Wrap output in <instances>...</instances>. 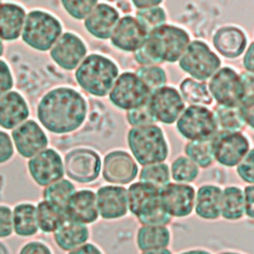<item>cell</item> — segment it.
<instances>
[{
  "mask_svg": "<svg viewBox=\"0 0 254 254\" xmlns=\"http://www.w3.org/2000/svg\"><path fill=\"white\" fill-rule=\"evenodd\" d=\"M88 111L85 98L74 88L59 86L49 90L37 106L42 127L54 134H68L84 123Z\"/></svg>",
  "mask_w": 254,
  "mask_h": 254,
  "instance_id": "obj_1",
  "label": "cell"
},
{
  "mask_svg": "<svg viewBox=\"0 0 254 254\" xmlns=\"http://www.w3.org/2000/svg\"><path fill=\"white\" fill-rule=\"evenodd\" d=\"M118 75L117 64L111 59L100 54L86 56L74 71L77 84L87 93L96 97L108 95Z\"/></svg>",
  "mask_w": 254,
  "mask_h": 254,
  "instance_id": "obj_2",
  "label": "cell"
},
{
  "mask_svg": "<svg viewBox=\"0 0 254 254\" xmlns=\"http://www.w3.org/2000/svg\"><path fill=\"white\" fill-rule=\"evenodd\" d=\"M190 42V37L185 29L165 24L150 32L142 47L159 65L178 62Z\"/></svg>",
  "mask_w": 254,
  "mask_h": 254,
  "instance_id": "obj_3",
  "label": "cell"
},
{
  "mask_svg": "<svg viewBox=\"0 0 254 254\" xmlns=\"http://www.w3.org/2000/svg\"><path fill=\"white\" fill-rule=\"evenodd\" d=\"M127 143L133 159L143 167L164 163L169 156L164 132L156 124L132 127L127 134Z\"/></svg>",
  "mask_w": 254,
  "mask_h": 254,
  "instance_id": "obj_4",
  "label": "cell"
},
{
  "mask_svg": "<svg viewBox=\"0 0 254 254\" xmlns=\"http://www.w3.org/2000/svg\"><path fill=\"white\" fill-rule=\"evenodd\" d=\"M62 34L63 26L56 16L36 9L27 13L20 38L29 48L38 52H48Z\"/></svg>",
  "mask_w": 254,
  "mask_h": 254,
  "instance_id": "obj_5",
  "label": "cell"
},
{
  "mask_svg": "<svg viewBox=\"0 0 254 254\" xmlns=\"http://www.w3.org/2000/svg\"><path fill=\"white\" fill-rule=\"evenodd\" d=\"M178 62L183 71L201 82L209 79L221 65L220 58L200 40L190 41Z\"/></svg>",
  "mask_w": 254,
  "mask_h": 254,
  "instance_id": "obj_6",
  "label": "cell"
},
{
  "mask_svg": "<svg viewBox=\"0 0 254 254\" xmlns=\"http://www.w3.org/2000/svg\"><path fill=\"white\" fill-rule=\"evenodd\" d=\"M182 137L189 141L211 140L218 132L213 112L206 106L190 105L176 121Z\"/></svg>",
  "mask_w": 254,
  "mask_h": 254,
  "instance_id": "obj_7",
  "label": "cell"
},
{
  "mask_svg": "<svg viewBox=\"0 0 254 254\" xmlns=\"http://www.w3.org/2000/svg\"><path fill=\"white\" fill-rule=\"evenodd\" d=\"M151 92L135 72L125 71L116 78L108 97L115 107L129 111L146 105Z\"/></svg>",
  "mask_w": 254,
  "mask_h": 254,
  "instance_id": "obj_8",
  "label": "cell"
},
{
  "mask_svg": "<svg viewBox=\"0 0 254 254\" xmlns=\"http://www.w3.org/2000/svg\"><path fill=\"white\" fill-rule=\"evenodd\" d=\"M209 94L217 105L236 108L244 95V87L240 74L229 66L220 67L207 84Z\"/></svg>",
  "mask_w": 254,
  "mask_h": 254,
  "instance_id": "obj_9",
  "label": "cell"
},
{
  "mask_svg": "<svg viewBox=\"0 0 254 254\" xmlns=\"http://www.w3.org/2000/svg\"><path fill=\"white\" fill-rule=\"evenodd\" d=\"M250 149L248 138L241 132L218 131L211 139L213 160L227 168L236 167Z\"/></svg>",
  "mask_w": 254,
  "mask_h": 254,
  "instance_id": "obj_10",
  "label": "cell"
},
{
  "mask_svg": "<svg viewBox=\"0 0 254 254\" xmlns=\"http://www.w3.org/2000/svg\"><path fill=\"white\" fill-rule=\"evenodd\" d=\"M147 108L156 122L171 125L175 123L186 108L179 90L164 85L151 92Z\"/></svg>",
  "mask_w": 254,
  "mask_h": 254,
  "instance_id": "obj_11",
  "label": "cell"
},
{
  "mask_svg": "<svg viewBox=\"0 0 254 254\" xmlns=\"http://www.w3.org/2000/svg\"><path fill=\"white\" fill-rule=\"evenodd\" d=\"M64 173L76 183L87 184L95 181L101 172L100 156L93 150L77 148L69 151L64 157Z\"/></svg>",
  "mask_w": 254,
  "mask_h": 254,
  "instance_id": "obj_12",
  "label": "cell"
},
{
  "mask_svg": "<svg viewBox=\"0 0 254 254\" xmlns=\"http://www.w3.org/2000/svg\"><path fill=\"white\" fill-rule=\"evenodd\" d=\"M28 172L32 180L40 187H48L64 179V161L55 149L46 148L28 161Z\"/></svg>",
  "mask_w": 254,
  "mask_h": 254,
  "instance_id": "obj_13",
  "label": "cell"
},
{
  "mask_svg": "<svg viewBox=\"0 0 254 254\" xmlns=\"http://www.w3.org/2000/svg\"><path fill=\"white\" fill-rule=\"evenodd\" d=\"M195 190L189 184L169 183L160 189V204L173 217H187L194 205Z\"/></svg>",
  "mask_w": 254,
  "mask_h": 254,
  "instance_id": "obj_14",
  "label": "cell"
},
{
  "mask_svg": "<svg viewBox=\"0 0 254 254\" xmlns=\"http://www.w3.org/2000/svg\"><path fill=\"white\" fill-rule=\"evenodd\" d=\"M10 136L15 151L25 159H31L48 148L49 138L46 132L33 119H28L14 128Z\"/></svg>",
  "mask_w": 254,
  "mask_h": 254,
  "instance_id": "obj_15",
  "label": "cell"
},
{
  "mask_svg": "<svg viewBox=\"0 0 254 254\" xmlns=\"http://www.w3.org/2000/svg\"><path fill=\"white\" fill-rule=\"evenodd\" d=\"M86 54L87 47L83 40L71 32L63 33L50 50L53 62L64 70L75 69Z\"/></svg>",
  "mask_w": 254,
  "mask_h": 254,
  "instance_id": "obj_16",
  "label": "cell"
},
{
  "mask_svg": "<svg viewBox=\"0 0 254 254\" xmlns=\"http://www.w3.org/2000/svg\"><path fill=\"white\" fill-rule=\"evenodd\" d=\"M138 166L133 157L123 150H115L105 155L102 167L103 179L113 185L122 186L135 180Z\"/></svg>",
  "mask_w": 254,
  "mask_h": 254,
  "instance_id": "obj_17",
  "label": "cell"
},
{
  "mask_svg": "<svg viewBox=\"0 0 254 254\" xmlns=\"http://www.w3.org/2000/svg\"><path fill=\"white\" fill-rule=\"evenodd\" d=\"M148 33L131 15L120 17L116 24L110 42L114 48L126 53H134L143 46Z\"/></svg>",
  "mask_w": 254,
  "mask_h": 254,
  "instance_id": "obj_18",
  "label": "cell"
},
{
  "mask_svg": "<svg viewBox=\"0 0 254 254\" xmlns=\"http://www.w3.org/2000/svg\"><path fill=\"white\" fill-rule=\"evenodd\" d=\"M96 207L98 215L106 220L118 219L128 212L127 189L117 185L100 187L96 192Z\"/></svg>",
  "mask_w": 254,
  "mask_h": 254,
  "instance_id": "obj_19",
  "label": "cell"
},
{
  "mask_svg": "<svg viewBox=\"0 0 254 254\" xmlns=\"http://www.w3.org/2000/svg\"><path fill=\"white\" fill-rule=\"evenodd\" d=\"M127 203L134 216H145L161 206L160 189L145 182L133 183L127 189Z\"/></svg>",
  "mask_w": 254,
  "mask_h": 254,
  "instance_id": "obj_20",
  "label": "cell"
},
{
  "mask_svg": "<svg viewBox=\"0 0 254 254\" xmlns=\"http://www.w3.org/2000/svg\"><path fill=\"white\" fill-rule=\"evenodd\" d=\"M119 19L120 14L115 7L108 3L98 2L84 19L83 25L92 37L98 40H108Z\"/></svg>",
  "mask_w": 254,
  "mask_h": 254,
  "instance_id": "obj_21",
  "label": "cell"
},
{
  "mask_svg": "<svg viewBox=\"0 0 254 254\" xmlns=\"http://www.w3.org/2000/svg\"><path fill=\"white\" fill-rule=\"evenodd\" d=\"M64 213L66 219L77 223L86 225L95 222L99 216L95 192L86 189L75 190L64 206Z\"/></svg>",
  "mask_w": 254,
  "mask_h": 254,
  "instance_id": "obj_22",
  "label": "cell"
},
{
  "mask_svg": "<svg viewBox=\"0 0 254 254\" xmlns=\"http://www.w3.org/2000/svg\"><path fill=\"white\" fill-rule=\"evenodd\" d=\"M30 115V108L25 97L16 90L0 96V127L13 130L26 120Z\"/></svg>",
  "mask_w": 254,
  "mask_h": 254,
  "instance_id": "obj_23",
  "label": "cell"
},
{
  "mask_svg": "<svg viewBox=\"0 0 254 254\" xmlns=\"http://www.w3.org/2000/svg\"><path fill=\"white\" fill-rule=\"evenodd\" d=\"M212 44L214 49L224 58L236 59L245 52L247 37L238 27L224 26L214 33Z\"/></svg>",
  "mask_w": 254,
  "mask_h": 254,
  "instance_id": "obj_24",
  "label": "cell"
},
{
  "mask_svg": "<svg viewBox=\"0 0 254 254\" xmlns=\"http://www.w3.org/2000/svg\"><path fill=\"white\" fill-rule=\"evenodd\" d=\"M26 10L20 4L0 1V41L13 42L21 37Z\"/></svg>",
  "mask_w": 254,
  "mask_h": 254,
  "instance_id": "obj_25",
  "label": "cell"
},
{
  "mask_svg": "<svg viewBox=\"0 0 254 254\" xmlns=\"http://www.w3.org/2000/svg\"><path fill=\"white\" fill-rule=\"evenodd\" d=\"M222 190L215 185H203L195 191L193 209L202 219L215 220L220 217Z\"/></svg>",
  "mask_w": 254,
  "mask_h": 254,
  "instance_id": "obj_26",
  "label": "cell"
},
{
  "mask_svg": "<svg viewBox=\"0 0 254 254\" xmlns=\"http://www.w3.org/2000/svg\"><path fill=\"white\" fill-rule=\"evenodd\" d=\"M53 237L61 250L69 252L87 242L89 230L84 224L66 219L53 233Z\"/></svg>",
  "mask_w": 254,
  "mask_h": 254,
  "instance_id": "obj_27",
  "label": "cell"
},
{
  "mask_svg": "<svg viewBox=\"0 0 254 254\" xmlns=\"http://www.w3.org/2000/svg\"><path fill=\"white\" fill-rule=\"evenodd\" d=\"M13 234L22 238H30L39 232L36 205L23 201L12 207Z\"/></svg>",
  "mask_w": 254,
  "mask_h": 254,
  "instance_id": "obj_28",
  "label": "cell"
},
{
  "mask_svg": "<svg viewBox=\"0 0 254 254\" xmlns=\"http://www.w3.org/2000/svg\"><path fill=\"white\" fill-rule=\"evenodd\" d=\"M171 232L167 226L142 225L136 234V244L141 252L168 248Z\"/></svg>",
  "mask_w": 254,
  "mask_h": 254,
  "instance_id": "obj_29",
  "label": "cell"
},
{
  "mask_svg": "<svg viewBox=\"0 0 254 254\" xmlns=\"http://www.w3.org/2000/svg\"><path fill=\"white\" fill-rule=\"evenodd\" d=\"M37 222L39 231L43 233H54L65 220L64 209L42 199L36 205Z\"/></svg>",
  "mask_w": 254,
  "mask_h": 254,
  "instance_id": "obj_30",
  "label": "cell"
},
{
  "mask_svg": "<svg viewBox=\"0 0 254 254\" xmlns=\"http://www.w3.org/2000/svg\"><path fill=\"white\" fill-rule=\"evenodd\" d=\"M244 215L243 190L239 187L229 186L222 190L220 216L226 220H239Z\"/></svg>",
  "mask_w": 254,
  "mask_h": 254,
  "instance_id": "obj_31",
  "label": "cell"
},
{
  "mask_svg": "<svg viewBox=\"0 0 254 254\" xmlns=\"http://www.w3.org/2000/svg\"><path fill=\"white\" fill-rule=\"evenodd\" d=\"M180 94L184 101L190 103V105H210L212 98L207 89V85L204 82L194 80L190 77L185 78L180 83Z\"/></svg>",
  "mask_w": 254,
  "mask_h": 254,
  "instance_id": "obj_32",
  "label": "cell"
},
{
  "mask_svg": "<svg viewBox=\"0 0 254 254\" xmlns=\"http://www.w3.org/2000/svg\"><path fill=\"white\" fill-rule=\"evenodd\" d=\"M74 191V185L66 179H62L44 188L42 195L44 200H47L64 209L68 198Z\"/></svg>",
  "mask_w": 254,
  "mask_h": 254,
  "instance_id": "obj_33",
  "label": "cell"
},
{
  "mask_svg": "<svg viewBox=\"0 0 254 254\" xmlns=\"http://www.w3.org/2000/svg\"><path fill=\"white\" fill-rule=\"evenodd\" d=\"M240 77L244 87V95L236 108L244 124L253 128V73L244 71L240 74Z\"/></svg>",
  "mask_w": 254,
  "mask_h": 254,
  "instance_id": "obj_34",
  "label": "cell"
},
{
  "mask_svg": "<svg viewBox=\"0 0 254 254\" xmlns=\"http://www.w3.org/2000/svg\"><path fill=\"white\" fill-rule=\"evenodd\" d=\"M185 154L197 167L203 169L210 167L214 162L211 152V140L189 141L185 146Z\"/></svg>",
  "mask_w": 254,
  "mask_h": 254,
  "instance_id": "obj_35",
  "label": "cell"
},
{
  "mask_svg": "<svg viewBox=\"0 0 254 254\" xmlns=\"http://www.w3.org/2000/svg\"><path fill=\"white\" fill-rule=\"evenodd\" d=\"M213 114L218 131L240 132V130H242L245 125L237 111V108L217 105Z\"/></svg>",
  "mask_w": 254,
  "mask_h": 254,
  "instance_id": "obj_36",
  "label": "cell"
},
{
  "mask_svg": "<svg viewBox=\"0 0 254 254\" xmlns=\"http://www.w3.org/2000/svg\"><path fill=\"white\" fill-rule=\"evenodd\" d=\"M199 174L198 167L186 156L178 157L171 165V178L180 184L193 182Z\"/></svg>",
  "mask_w": 254,
  "mask_h": 254,
  "instance_id": "obj_37",
  "label": "cell"
},
{
  "mask_svg": "<svg viewBox=\"0 0 254 254\" xmlns=\"http://www.w3.org/2000/svg\"><path fill=\"white\" fill-rule=\"evenodd\" d=\"M139 180L161 189L170 183V168L166 163L144 166L140 172Z\"/></svg>",
  "mask_w": 254,
  "mask_h": 254,
  "instance_id": "obj_38",
  "label": "cell"
},
{
  "mask_svg": "<svg viewBox=\"0 0 254 254\" xmlns=\"http://www.w3.org/2000/svg\"><path fill=\"white\" fill-rule=\"evenodd\" d=\"M135 18L149 34L153 30L166 24L167 14L161 6H156L137 10Z\"/></svg>",
  "mask_w": 254,
  "mask_h": 254,
  "instance_id": "obj_39",
  "label": "cell"
},
{
  "mask_svg": "<svg viewBox=\"0 0 254 254\" xmlns=\"http://www.w3.org/2000/svg\"><path fill=\"white\" fill-rule=\"evenodd\" d=\"M135 74L149 87L151 91L166 85L167 74L160 65L140 66L135 71Z\"/></svg>",
  "mask_w": 254,
  "mask_h": 254,
  "instance_id": "obj_40",
  "label": "cell"
},
{
  "mask_svg": "<svg viewBox=\"0 0 254 254\" xmlns=\"http://www.w3.org/2000/svg\"><path fill=\"white\" fill-rule=\"evenodd\" d=\"M97 3L96 0H63L61 2L65 12L75 20H84Z\"/></svg>",
  "mask_w": 254,
  "mask_h": 254,
  "instance_id": "obj_41",
  "label": "cell"
},
{
  "mask_svg": "<svg viewBox=\"0 0 254 254\" xmlns=\"http://www.w3.org/2000/svg\"><path fill=\"white\" fill-rule=\"evenodd\" d=\"M126 118L128 123L132 127H140V126L156 124V121L154 120V118L152 117V115L150 114L147 108V104L142 107L127 111Z\"/></svg>",
  "mask_w": 254,
  "mask_h": 254,
  "instance_id": "obj_42",
  "label": "cell"
},
{
  "mask_svg": "<svg viewBox=\"0 0 254 254\" xmlns=\"http://www.w3.org/2000/svg\"><path fill=\"white\" fill-rule=\"evenodd\" d=\"M137 219L142 225L150 226H167L172 221V217L164 211L162 206L145 216L138 217Z\"/></svg>",
  "mask_w": 254,
  "mask_h": 254,
  "instance_id": "obj_43",
  "label": "cell"
},
{
  "mask_svg": "<svg viewBox=\"0 0 254 254\" xmlns=\"http://www.w3.org/2000/svg\"><path fill=\"white\" fill-rule=\"evenodd\" d=\"M13 235L12 207L0 203V240L7 239Z\"/></svg>",
  "mask_w": 254,
  "mask_h": 254,
  "instance_id": "obj_44",
  "label": "cell"
},
{
  "mask_svg": "<svg viewBox=\"0 0 254 254\" xmlns=\"http://www.w3.org/2000/svg\"><path fill=\"white\" fill-rule=\"evenodd\" d=\"M253 149H250L249 152L247 153V155L242 159V161L236 166V172L237 175L239 176V178L249 184V185H253Z\"/></svg>",
  "mask_w": 254,
  "mask_h": 254,
  "instance_id": "obj_45",
  "label": "cell"
},
{
  "mask_svg": "<svg viewBox=\"0 0 254 254\" xmlns=\"http://www.w3.org/2000/svg\"><path fill=\"white\" fill-rule=\"evenodd\" d=\"M15 153L11 136L4 130H0V165L9 162Z\"/></svg>",
  "mask_w": 254,
  "mask_h": 254,
  "instance_id": "obj_46",
  "label": "cell"
},
{
  "mask_svg": "<svg viewBox=\"0 0 254 254\" xmlns=\"http://www.w3.org/2000/svg\"><path fill=\"white\" fill-rule=\"evenodd\" d=\"M14 86V77L12 70L4 60L0 59V96L12 90Z\"/></svg>",
  "mask_w": 254,
  "mask_h": 254,
  "instance_id": "obj_47",
  "label": "cell"
},
{
  "mask_svg": "<svg viewBox=\"0 0 254 254\" xmlns=\"http://www.w3.org/2000/svg\"><path fill=\"white\" fill-rule=\"evenodd\" d=\"M17 254H53L51 247L43 241L30 240L24 243Z\"/></svg>",
  "mask_w": 254,
  "mask_h": 254,
  "instance_id": "obj_48",
  "label": "cell"
},
{
  "mask_svg": "<svg viewBox=\"0 0 254 254\" xmlns=\"http://www.w3.org/2000/svg\"><path fill=\"white\" fill-rule=\"evenodd\" d=\"M243 190V203H244V215L249 218L254 217V188L253 185H248Z\"/></svg>",
  "mask_w": 254,
  "mask_h": 254,
  "instance_id": "obj_49",
  "label": "cell"
},
{
  "mask_svg": "<svg viewBox=\"0 0 254 254\" xmlns=\"http://www.w3.org/2000/svg\"><path fill=\"white\" fill-rule=\"evenodd\" d=\"M134 60L141 65V66H149V65H157L155 62L150 58V56L145 52L143 47L139 48L137 51L133 53Z\"/></svg>",
  "mask_w": 254,
  "mask_h": 254,
  "instance_id": "obj_50",
  "label": "cell"
},
{
  "mask_svg": "<svg viewBox=\"0 0 254 254\" xmlns=\"http://www.w3.org/2000/svg\"><path fill=\"white\" fill-rule=\"evenodd\" d=\"M67 254H103V252L95 244L86 242L83 245L67 252Z\"/></svg>",
  "mask_w": 254,
  "mask_h": 254,
  "instance_id": "obj_51",
  "label": "cell"
},
{
  "mask_svg": "<svg viewBox=\"0 0 254 254\" xmlns=\"http://www.w3.org/2000/svg\"><path fill=\"white\" fill-rule=\"evenodd\" d=\"M244 57H243V66L247 72L253 73V66H254V62H253V43L249 45L248 48H246L244 52Z\"/></svg>",
  "mask_w": 254,
  "mask_h": 254,
  "instance_id": "obj_52",
  "label": "cell"
},
{
  "mask_svg": "<svg viewBox=\"0 0 254 254\" xmlns=\"http://www.w3.org/2000/svg\"><path fill=\"white\" fill-rule=\"evenodd\" d=\"M162 4L161 0H133L132 5L139 9H146V8H152L156 6H160Z\"/></svg>",
  "mask_w": 254,
  "mask_h": 254,
  "instance_id": "obj_53",
  "label": "cell"
},
{
  "mask_svg": "<svg viewBox=\"0 0 254 254\" xmlns=\"http://www.w3.org/2000/svg\"><path fill=\"white\" fill-rule=\"evenodd\" d=\"M141 254H173L172 251L168 248L163 249H156V250H149V251H143Z\"/></svg>",
  "mask_w": 254,
  "mask_h": 254,
  "instance_id": "obj_54",
  "label": "cell"
},
{
  "mask_svg": "<svg viewBox=\"0 0 254 254\" xmlns=\"http://www.w3.org/2000/svg\"><path fill=\"white\" fill-rule=\"evenodd\" d=\"M178 254H212V253L205 249H190V250L180 252Z\"/></svg>",
  "mask_w": 254,
  "mask_h": 254,
  "instance_id": "obj_55",
  "label": "cell"
},
{
  "mask_svg": "<svg viewBox=\"0 0 254 254\" xmlns=\"http://www.w3.org/2000/svg\"><path fill=\"white\" fill-rule=\"evenodd\" d=\"M0 254H11L8 245L2 240H0Z\"/></svg>",
  "mask_w": 254,
  "mask_h": 254,
  "instance_id": "obj_56",
  "label": "cell"
},
{
  "mask_svg": "<svg viewBox=\"0 0 254 254\" xmlns=\"http://www.w3.org/2000/svg\"><path fill=\"white\" fill-rule=\"evenodd\" d=\"M117 5H118L119 7H122L121 9H122V11H123V12H129V11L131 10V8H130V3H129V2H127V1L118 2V3H117Z\"/></svg>",
  "mask_w": 254,
  "mask_h": 254,
  "instance_id": "obj_57",
  "label": "cell"
},
{
  "mask_svg": "<svg viewBox=\"0 0 254 254\" xmlns=\"http://www.w3.org/2000/svg\"><path fill=\"white\" fill-rule=\"evenodd\" d=\"M4 52H5L4 43H3L2 41H0V59H1V57L4 55Z\"/></svg>",
  "mask_w": 254,
  "mask_h": 254,
  "instance_id": "obj_58",
  "label": "cell"
},
{
  "mask_svg": "<svg viewBox=\"0 0 254 254\" xmlns=\"http://www.w3.org/2000/svg\"><path fill=\"white\" fill-rule=\"evenodd\" d=\"M217 254H243V253L235 252V251H222V252H219Z\"/></svg>",
  "mask_w": 254,
  "mask_h": 254,
  "instance_id": "obj_59",
  "label": "cell"
}]
</instances>
